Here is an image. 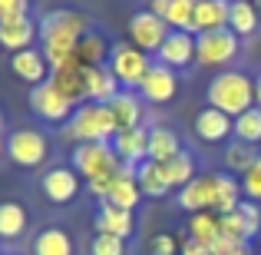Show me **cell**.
I'll return each mask as SVG.
<instances>
[{"instance_id": "1", "label": "cell", "mask_w": 261, "mask_h": 255, "mask_svg": "<svg viewBox=\"0 0 261 255\" xmlns=\"http://www.w3.org/2000/svg\"><path fill=\"white\" fill-rule=\"evenodd\" d=\"M86 33H89V17L83 10L60 7V10H50L40 20V43H43V57L50 63V73L83 70V66L73 63V53H76L80 40Z\"/></svg>"}, {"instance_id": "2", "label": "cell", "mask_w": 261, "mask_h": 255, "mask_svg": "<svg viewBox=\"0 0 261 255\" xmlns=\"http://www.w3.org/2000/svg\"><path fill=\"white\" fill-rule=\"evenodd\" d=\"M205 100H208V106L222 109L225 116L235 120L245 109L255 106V80L245 70H222L205 86Z\"/></svg>"}, {"instance_id": "3", "label": "cell", "mask_w": 261, "mask_h": 255, "mask_svg": "<svg viewBox=\"0 0 261 255\" xmlns=\"http://www.w3.org/2000/svg\"><path fill=\"white\" fill-rule=\"evenodd\" d=\"M116 133H119L116 120L109 113V106H102V103H83V106H76L73 120L66 126H60L63 143H73V146L76 143H113Z\"/></svg>"}, {"instance_id": "4", "label": "cell", "mask_w": 261, "mask_h": 255, "mask_svg": "<svg viewBox=\"0 0 261 255\" xmlns=\"http://www.w3.org/2000/svg\"><path fill=\"white\" fill-rule=\"evenodd\" d=\"M70 169H76V176L89 182V179L106 176V172H119L122 163L116 156L113 143H76L70 149Z\"/></svg>"}, {"instance_id": "5", "label": "cell", "mask_w": 261, "mask_h": 255, "mask_svg": "<svg viewBox=\"0 0 261 255\" xmlns=\"http://www.w3.org/2000/svg\"><path fill=\"white\" fill-rule=\"evenodd\" d=\"M106 66L113 70V77L119 80L122 89H139V83L146 80V73L152 70V60H149V53L136 50L133 43H113Z\"/></svg>"}, {"instance_id": "6", "label": "cell", "mask_w": 261, "mask_h": 255, "mask_svg": "<svg viewBox=\"0 0 261 255\" xmlns=\"http://www.w3.org/2000/svg\"><path fill=\"white\" fill-rule=\"evenodd\" d=\"M7 156H10L13 166L20 169H37L46 163V156H50V140H46V133H40V129H13L10 136H7Z\"/></svg>"}, {"instance_id": "7", "label": "cell", "mask_w": 261, "mask_h": 255, "mask_svg": "<svg viewBox=\"0 0 261 255\" xmlns=\"http://www.w3.org/2000/svg\"><path fill=\"white\" fill-rule=\"evenodd\" d=\"M30 109H33V113H37L43 123L66 126V123L73 120V113H76V103L66 100V96L60 93L57 86H53V80H46V83H40V86L30 89Z\"/></svg>"}, {"instance_id": "8", "label": "cell", "mask_w": 261, "mask_h": 255, "mask_svg": "<svg viewBox=\"0 0 261 255\" xmlns=\"http://www.w3.org/2000/svg\"><path fill=\"white\" fill-rule=\"evenodd\" d=\"M242 50V37H235L231 30H215L195 37V63L198 66H228Z\"/></svg>"}, {"instance_id": "9", "label": "cell", "mask_w": 261, "mask_h": 255, "mask_svg": "<svg viewBox=\"0 0 261 255\" xmlns=\"http://www.w3.org/2000/svg\"><path fill=\"white\" fill-rule=\"evenodd\" d=\"M126 33H129V43L142 53H159L162 40L169 37V24L162 17H155L152 10H136L126 24Z\"/></svg>"}, {"instance_id": "10", "label": "cell", "mask_w": 261, "mask_h": 255, "mask_svg": "<svg viewBox=\"0 0 261 255\" xmlns=\"http://www.w3.org/2000/svg\"><path fill=\"white\" fill-rule=\"evenodd\" d=\"M40 192L50 205H70L80 196V176L70 166H53L40 179Z\"/></svg>"}, {"instance_id": "11", "label": "cell", "mask_w": 261, "mask_h": 255, "mask_svg": "<svg viewBox=\"0 0 261 255\" xmlns=\"http://www.w3.org/2000/svg\"><path fill=\"white\" fill-rule=\"evenodd\" d=\"M155 63L169 66V70H185L189 63H195V33L185 30H169V37L162 40Z\"/></svg>"}, {"instance_id": "12", "label": "cell", "mask_w": 261, "mask_h": 255, "mask_svg": "<svg viewBox=\"0 0 261 255\" xmlns=\"http://www.w3.org/2000/svg\"><path fill=\"white\" fill-rule=\"evenodd\" d=\"M113 149H116V156H119L122 166L139 169L142 163L149 159V129H146V126L119 129V133L113 136Z\"/></svg>"}, {"instance_id": "13", "label": "cell", "mask_w": 261, "mask_h": 255, "mask_svg": "<svg viewBox=\"0 0 261 255\" xmlns=\"http://www.w3.org/2000/svg\"><path fill=\"white\" fill-rule=\"evenodd\" d=\"M192 129H195V136L202 143L218 146V143H225L228 136H235V120H231V116H225L222 109H215V106H205V109H198V113H195Z\"/></svg>"}, {"instance_id": "14", "label": "cell", "mask_w": 261, "mask_h": 255, "mask_svg": "<svg viewBox=\"0 0 261 255\" xmlns=\"http://www.w3.org/2000/svg\"><path fill=\"white\" fill-rule=\"evenodd\" d=\"M175 93H178V77H175V70H169V66H162V63H152V70H149L146 80L139 83V96L146 103H155V106L172 103Z\"/></svg>"}, {"instance_id": "15", "label": "cell", "mask_w": 261, "mask_h": 255, "mask_svg": "<svg viewBox=\"0 0 261 255\" xmlns=\"http://www.w3.org/2000/svg\"><path fill=\"white\" fill-rule=\"evenodd\" d=\"M33 40H40V24L33 17H13V20H0V47L10 53L30 50Z\"/></svg>"}, {"instance_id": "16", "label": "cell", "mask_w": 261, "mask_h": 255, "mask_svg": "<svg viewBox=\"0 0 261 255\" xmlns=\"http://www.w3.org/2000/svg\"><path fill=\"white\" fill-rule=\"evenodd\" d=\"M10 70L17 80H23L27 86H40L50 80V63H46L43 50H37V47H30V50H20L10 57Z\"/></svg>"}, {"instance_id": "17", "label": "cell", "mask_w": 261, "mask_h": 255, "mask_svg": "<svg viewBox=\"0 0 261 255\" xmlns=\"http://www.w3.org/2000/svg\"><path fill=\"white\" fill-rule=\"evenodd\" d=\"M212 199H215V182L208 172V176H195L185 189H178L175 205L189 216H195V212H212Z\"/></svg>"}, {"instance_id": "18", "label": "cell", "mask_w": 261, "mask_h": 255, "mask_svg": "<svg viewBox=\"0 0 261 255\" xmlns=\"http://www.w3.org/2000/svg\"><path fill=\"white\" fill-rule=\"evenodd\" d=\"M228 4L231 0H198L195 4V17H192V33H215V30H228Z\"/></svg>"}, {"instance_id": "19", "label": "cell", "mask_w": 261, "mask_h": 255, "mask_svg": "<svg viewBox=\"0 0 261 255\" xmlns=\"http://www.w3.org/2000/svg\"><path fill=\"white\" fill-rule=\"evenodd\" d=\"M106 202L116 205V209H126V212H136V209H139L142 189H139V182H136V169L122 166L119 172H116V182H113V189H109Z\"/></svg>"}, {"instance_id": "20", "label": "cell", "mask_w": 261, "mask_h": 255, "mask_svg": "<svg viewBox=\"0 0 261 255\" xmlns=\"http://www.w3.org/2000/svg\"><path fill=\"white\" fill-rule=\"evenodd\" d=\"M93 225H96V232H102V236H116V239H129V236L136 232L133 212L116 209V205H109V202H99Z\"/></svg>"}, {"instance_id": "21", "label": "cell", "mask_w": 261, "mask_h": 255, "mask_svg": "<svg viewBox=\"0 0 261 255\" xmlns=\"http://www.w3.org/2000/svg\"><path fill=\"white\" fill-rule=\"evenodd\" d=\"M109 106V113H113V120H116V129H136V126H142V96L139 93H133V89H122L119 96H113V100L106 103Z\"/></svg>"}, {"instance_id": "22", "label": "cell", "mask_w": 261, "mask_h": 255, "mask_svg": "<svg viewBox=\"0 0 261 255\" xmlns=\"http://www.w3.org/2000/svg\"><path fill=\"white\" fill-rule=\"evenodd\" d=\"M212 182H215V199H212V212L215 216H228V212L238 209V202H242V186H238V176H231V172H212Z\"/></svg>"}, {"instance_id": "23", "label": "cell", "mask_w": 261, "mask_h": 255, "mask_svg": "<svg viewBox=\"0 0 261 255\" xmlns=\"http://www.w3.org/2000/svg\"><path fill=\"white\" fill-rule=\"evenodd\" d=\"M27 225H30V209L17 199H4L0 202V239L13 242L27 232Z\"/></svg>"}, {"instance_id": "24", "label": "cell", "mask_w": 261, "mask_h": 255, "mask_svg": "<svg viewBox=\"0 0 261 255\" xmlns=\"http://www.w3.org/2000/svg\"><path fill=\"white\" fill-rule=\"evenodd\" d=\"M136 182H139V189H142V199H166V196H172V186H169L166 172H162V166L152 163V159H146L139 169H136Z\"/></svg>"}, {"instance_id": "25", "label": "cell", "mask_w": 261, "mask_h": 255, "mask_svg": "<svg viewBox=\"0 0 261 255\" xmlns=\"http://www.w3.org/2000/svg\"><path fill=\"white\" fill-rule=\"evenodd\" d=\"M109 50H113V47H109L106 40L99 37V33H93V30H89L86 37L80 40L76 53H73V63H76V66H83V70H93V66H106Z\"/></svg>"}, {"instance_id": "26", "label": "cell", "mask_w": 261, "mask_h": 255, "mask_svg": "<svg viewBox=\"0 0 261 255\" xmlns=\"http://www.w3.org/2000/svg\"><path fill=\"white\" fill-rule=\"evenodd\" d=\"M122 86L119 80L113 77V70L109 66H93L89 70V89H86V103H102L106 106L113 96H119Z\"/></svg>"}, {"instance_id": "27", "label": "cell", "mask_w": 261, "mask_h": 255, "mask_svg": "<svg viewBox=\"0 0 261 255\" xmlns=\"http://www.w3.org/2000/svg\"><path fill=\"white\" fill-rule=\"evenodd\" d=\"M182 153V143H178V133L175 129H169V126H155V129H149V159L152 163H169L172 156Z\"/></svg>"}, {"instance_id": "28", "label": "cell", "mask_w": 261, "mask_h": 255, "mask_svg": "<svg viewBox=\"0 0 261 255\" xmlns=\"http://www.w3.org/2000/svg\"><path fill=\"white\" fill-rule=\"evenodd\" d=\"M50 80H53V86H57L66 100H73L76 106H83V103H86L89 70H60V73H50Z\"/></svg>"}, {"instance_id": "29", "label": "cell", "mask_w": 261, "mask_h": 255, "mask_svg": "<svg viewBox=\"0 0 261 255\" xmlns=\"http://www.w3.org/2000/svg\"><path fill=\"white\" fill-rule=\"evenodd\" d=\"M73 239L70 232L57 229V225H50V229H40L37 239H33V255H73Z\"/></svg>"}, {"instance_id": "30", "label": "cell", "mask_w": 261, "mask_h": 255, "mask_svg": "<svg viewBox=\"0 0 261 255\" xmlns=\"http://www.w3.org/2000/svg\"><path fill=\"white\" fill-rule=\"evenodd\" d=\"M258 146H248V143H225V153H222V159H225V172H231V176H245L251 166L258 163Z\"/></svg>"}, {"instance_id": "31", "label": "cell", "mask_w": 261, "mask_h": 255, "mask_svg": "<svg viewBox=\"0 0 261 255\" xmlns=\"http://www.w3.org/2000/svg\"><path fill=\"white\" fill-rule=\"evenodd\" d=\"M195 169H198L195 166V156H192L189 149H182V153L172 156L169 163H162V172H166V179H169V186H172V189H185V186L198 176Z\"/></svg>"}, {"instance_id": "32", "label": "cell", "mask_w": 261, "mask_h": 255, "mask_svg": "<svg viewBox=\"0 0 261 255\" xmlns=\"http://www.w3.org/2000/svg\"><path fill=\"white\" fill-rule=\"evenodd\" d=\"M258 17L255 4H245V0H231L228 4V30L235 37H248V33L258 30Z\"/></svg>"}, {"instance_id": "33", "label": "cell", "mask_w": 261, "mask_h": 255, "mask_svg": "<svg viewBox=\"0 0 261 255\" xmlns=\"http://www.w3.org/2000/svg\"><path fill=\"white\" fill-rule=\"evenodd\" d=\"M189 239H198V242L212 245L218 236H222V225H218V216L215 212H195V216H189Z\"/></svg>"}, {"instance_id": "34", "label": "cell", "mask_w": 261, "mask_h": 255, "mask_svg": "<svg viewBox=\"0 0 261 255\" xmlns=\"http://www.w3.org/2000/svg\"><path fill=\"white\" fill-rule=\"evenodd\" d=\"M235 140L248 143V146H258L261 143V109L258 106H251L242 116H235Z\"/></svg>"}, {"instance_id": "35", "label": "cell", "mask_w": 261, "mask_h": 255, "mask_svg": "<svg viewBox=\"0 0 261 255\" xmlns=\"http://www.w3.org/2000/svg\"><path fill=\"white\" fill-rule=\"evenodd\" d=\"M195 4H198V0H172V4H169V13H166L169 30H185V33H192Z\"/></svg>"}, {"instance_id": "36", "label": "cell", "mask_w": 261, "mask_h": 255, "mask_svg": "<svg viewBox=\"0 0 261 255\" xmlns=\"http://www.w3.org/2000/svg\"><path fill=\"white\" fill-rule=\"evenodd\" d=\"M182 242H185V232H155L146 242V249L149 255H182Z\"/></svg>"}, {"instance_id": "37", "label": "cell", "mask_w": 261, "mask_h": 255, "mask_svg": "<svg viewBox=\"0 0 261 255\" xmlns=\"http://www.w3.org/2000/svg\"><path fill=\"white\" fill-rule=\"evenodd\" d=\"M218 225H222V236L225 239H231L235 245H242V249H248V229H245V222H242V216L238 212H228V216H218Z\"/></svg>"}, {"instance_id": "38", "label": "cell", "mask_w": 261, "mask_h": 255, "mask_svg": "<svg viewBox=\"0 0 261 255\" xmlns=\"http://www.w3.org/2000/svg\"><path fill=\"white\" fill-rule=\"evenodd\" d=\"M89 255H126V239H116V236H102V232H96L93 242H89Z\"/></svg>"}, {"instance_id": "39", "label": "cell", "mask_w": 261, "mask_h": 255, "mask_svg": "<svg viewBox=\"0 0 261 255\" xmlns=\"http://www.w3.org/2000/svg\"><path fill=\"white\" fill-rule=\"evenodd\" d=\"M235 212L242 216L245 229H248V239H255L258 232H261V202H251V199H242Z\"/></svg>"}, {"instance_id": "40", "label": "cell", "mask_w": 261, "mask_h": 255, "mask_svg": "<svg viewBox=\"0 0 261 255\" xmlns=\"http://www.w3.org/2000/svg\"><path fill=\"white\" fill-rule=\"evenodd\" d=\"M242 192H245V199H251V202H261V156H258L255 166L242 176Z\"/></svg>"}, {"instance_id": "41", "label": "cell", "mask_w": 261, "mask_h": 255, "mask_svg": "<svg viewBox=\"0 0 261 255\" xmlns=\"http://www.w3.org/2000/svg\"><path fill=\"white\" fill-rule=\"evenodd\" d=\"M113 182H116V172H106V176H96V179H89V182H86V189L93 192V199L106 202V196H109V189H113Z\"/></svg>"}, {"instance_id": "42", "label": "cell", "mask_w": 261, "mask_h": 255, "mask_svg": "<svg viewBox=\"0 0 261 255\" xmlns=\"http://www.w3.org/2000/svg\"><path fill=\"white\" fill-rule=\"evenodd\" d=\"M30 17V0H0V20Z\"/></svg>"}, {"instance_id": "43", "label": "cell", "mask_w": 261, "mask_h": 255, "mask_svg": "<svg viewBox=\"0 0 261 255\" xmlns=\"http://www.w3.org/2000/svg\"><path fill=\"white\" fill-rule=\"evenodd\" d=\"M182 255H212V249L205 242H198V239H189L185 236V242H182Z\"/></svg>"}, {"instance_id": "44", "label": "cell", "mask_w": 261, "mask_h": 255, "mask_svg": "<svg viewBox=\"0 0 261 255\" xmlns=\"http://www.w3.org/2000/svg\"><path fill=\"white\" fill-rule=\"evenodd\" d=\"M169 4H172V0H149V10H152L155 17H162V20H166V13H169Z\"/></svg>"}, {"instance_id": "45", "label": "cell", "mask_w": 261, "mask_h": 255, "mask_svg": "<svg viewBox=\"0 0 261 255\" xmlns=\"http://www.w3.org/2000/svg\"><path fill=\"white\" fill-rule=\"evenodd\" d=\"M7 129H4V113H0V153H7Z\"/></svg>"}, {"instance_id": "46", "label": "cell", "mask_w": 261, "mask_h": 255, "mask_svg": "<svg viewBox=\"0 0 261 255\" xmlns=\"http://www.w3.org/2000/svg\"><path fill=\"white\" fill-rule=\"evenodd\" d=\"M255 106H258V109H261V77H258V80H255Z\"/></svg>"}, {"instance_id": "47", "label": "cell", "mask_w": 261, "mask_h": 255, "mask_svg": "<svg viewBox=\"0 0 261 255\" xmlns=\"http://www.w3.org/2000/svg\"><path fill=\"white\" fill-rule=\"evenodd\" d=\"M255 10H258V13H261V0H255Z\"/></svg>"}, {"instance_id": "48", "label": "cell", "mask_w": 261, "mask_h": 255, "mask_svg": "<svg viewBox=\"0 0 261 255\" xmlns=\"http://www.w3.org/2000/svg\"><path fill=\"white\" fill-rule=\"evenodd\" d=\"M235 255H248V252H245V249H238V252H235Z\"/></svg>"}, {"instance_id": "49", "label": "cell", "mask_w": 261, "mask_h": 255, "mask_svg": "<svg viewBox=\"0 0 261 255\" xmlns=\"http://www.w3.org/2000/svg\"><path fill=\"white\" fill-rule=\"evenodd\" d=\"M245 4H255V0H245Z\"/></svg>"}]
</instances>
